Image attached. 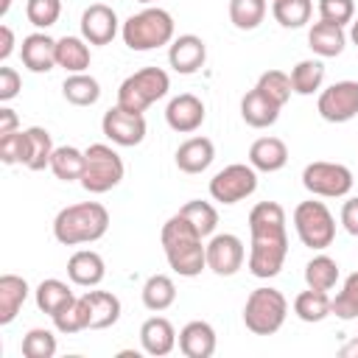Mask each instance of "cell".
<instances>
[{"label": "cell", "instance_id": "cell-28", "mask_svg": "<svg viewBox=\"0 0 358 358\" xmlns=\"http://www.w3.org/2000/svg\"><path fill=\"white\" fill-rule=\"evenodd\" d=\"M249 235H288L285 210L277 201H260L249 213Z\"/></svg>", "mask_w": 358, "mask_h": 358}, {"label": "cell", "instance_id": "cell-11", "mask_svg": "<svg viewBox=\"0 0 358 358\" xmlns=\"http://www.w3.org/2000/svg\"><path fill=\"white\" fill-rule=\"evenodd\" d=\"M316 112L327 123H347L358 115V81H336L319 92Z\"/></svg>", "mask_w": 358, "mask_h": 358}, {"label": "cell", "instance_id": "cell-13", "mask_svg": "<svg viewBox=\"0 0 358 358\" xmlns=\"http://www.w3.org/2000/svg\"><path fill=\"white\" fill-rule=\"evenodd\" d=\"M246 260L243 241L232 232H218L207 241V268L218 277H232Z\"/></svg>", "mask_w": 358, "mask_h": 358}, {"label": "cell", "instance_id": "cell-5", "mask_svg": "<svg viewBox=\"0 0 358 358\" xmlns=\"http://www.w3.org/2000/svg\"><path fill=\"white\" fill-rule=\"evenodd\" d=\"M171 90V76L162 67H143L126 76L117 87V106L129 112H145L151 103L165 98Z\"/></svg>", "mask_w": 358, "mask_h": 358}, {"label": "cell", "instance_id": "cell-1", "mask_svg": "<svg viewBox=\"0 0 358 358\" xmlns=\"http://www.w3.org/2000/svg\"><path fill=\"white\" fill-rule=\"evenodd\" d=\"M168 266L179 277H199L207 268V243L185 215H171L159 232Z\"/></svg>", "mask_w": 358, "mask_h": 358}, {"label": "cell", "instance_id": "cell-51", "mask_svg": "<svg viewBox=\"0 0 358 358\" xmlns=\"http://www.w3.org/2000/svg\"><path fill=\"white\" fill-rule=\"evenodd\" d=\"M341 355H358V338H355L352 344H347V347H341Z\"/></svg>", "mask_w": 358, "mask_h": 358}, {"label": "cell", "instance_id": "cell-10", "mask_svg": "<svg viewBox=\"0 0 358 358\" xmlns=\"http://www.w3.org/2000/svg\"><path fill=\"white\" fill-rule=\"evenodd\" d=\"M288 257V235H252L249 243V271L257 280H271L282 271Z\"/></svg>", "mask_w": 358, "mask_h": 358}, {"label": "cell", "instance_id": "cell-3", "mask_svg": "<svg viewBox=\"0 0 358 358\" xmlns=\"http://www.w3.org/2000/svg\"><path fill=\"white\" fill-rule=\"evenodd\" d=\"M173 31H176V25H173L171 11H165L159 6H145L143 11L131 14L120 25V36H123L126 48L137 50V53L171 45L173 42Z\"/></svg>", "mask_w": 358, "mask_h": 358}, {"label": "cell", "instance_id": "cell-14", "mask_svg": "<svg viewBox=\"0 0 358 358\" xmlns=\"http://www.w3.org/2000/svg\"><path fill=\"white\" fill-rule=\"evenodd\" d=\"M120 31V22H117V14L112 6L106 3H92L84 8L81 14V36L90 42V45H109Z\"/></svg>", "mask_w": 358, "mask_h": 358}, {"label": "cell", "instance_id": "cell-4", "mask_svg": "<svg viewBox=\"0 0 358 358\" xmlns=\"http://www.w3.org/2000/svg\"><path fill=\"white\" fill-rule=\"evenodd\" d=\"M288 316V299L282 296V291L271 288V285H260L246 296L243 305V324L249 333L255 336H274Z\"/></svg>", "mask_w": 358, "mask_h": 358}, {"label": "cell", "instance_id": "cell-43", "mask_svg": "<svg viewBox=\"0 0 358 358\" xmlns=\"http://www.w3.org/2000/svg\"><path fill=\"white\" fill-rule=\"evenodd\" d=\"M22 355L25 358H53L56 355V336L45 327H31L22 336Z\"/></svg>", "mask_w": 358, "mask_h": 358}, {"label": "cell", "instance_id": "cell-38", "mask_svg": "<svg viewBox=\"0 0 358 358\" xmlns=\"http://www.w3.org/2000/svg\"><path fill=\"white\" fill-rule=\"evenodd\" d=\"M271 14L282 28H302L313 14V0H271Z\"/></svg>", "mask_w": 358, "mask_h": 358}, {"label": "cell", "instance_id": "cell-8", "mask_svg": "<svg viewBox=\"0 0 358 358\" xmlns=\"http://www.w3.org/2000/svg\"><path fill=\"white\" fill-rule=\"evenodd\" d=\"M302 185L319 199H341L352 190V171L341 162H308L302 171Z\"/></svg>", "mask_w": 358, "mask_h": 358}, {"label": "cell", "instance_id": "cell-20", "mask_svg": "<svg viewBox=\"0 0 358 358\" xmlns=\"http://www.w3.org/2000/svg\"><path fill=\"white\" fill-rule=\"evenodd\" d=\"M20 56L31 73H50L56 67V39H50L42 31L28 34L20 45Z\"/></svg>", "mask_w": 358, "mask_h": 358}, {"label": "cell", "instance_id": "cell-34", "mask_svg": "<svg viewBox=\"0 0 358 358\" xmlns=\"http://www.w3.org/2000/svg\"><path fill=\"white\" fill-rule=\"evenodd\" d=\"M84 162H87V154L81 148H76V145H59L53 151V157H50V171L62 182H76L84 173Z\"/></svg>", "mask_w": 358, "mask_h": 358}, {"label": "cell", "instance_id": "cell-36", "mask_svg": "<svg viewBox=\"0 0 358 358\" xmlns=\"http://www.w3.org/2000/svg\"><path fill=\"white\" fill-rule=\"evenodd\" d=\"M338 282V263L330 255H316L305 263V285L316 291H333Z\"/></svg>", "mask_w": 358, "mask_h": 358}, {"label": "cell", "instance_id": "cell-42", "mask_svg": "<svg viewBox=\"0 0 358 358\" xmlns=\"http://www.w3.org/2000/svg\"><path fill=\"white\" fill-rule=\"evenodd\" d=\"M255 87H257L263 95H268L274 103H280V106H285L288 98H291V92H294V87H291V76L282 73V70H266V73L257 78Z\"/></svg>", "mask_w": 358, "mask_h": 358}, {"label": "cell", "instance_id": "cell-23", "mask_svg": "<svg viewBox=\"0 0 358 358\" xmlns=\"http://www.w3.org/2000/svg\"><path fill=\"white\" fill-rule=\"evenodd\" d=\"M288 162V145L280 137H257L249 145V165L263 173L282 171Z\"/></svg>", "mask_w": 358, "mask_h": 358}, {"label": "cell", "instance_id": "cell-15", "mask_svg": "<svg viewBox=\"0 0 358 358\" xmlns=\"http://www.w3.org/2000/svg\"><path fill=\"white\" fill-rule=\"evenodd\" d=\"M207 112H204V101L193 92H182L176 98L168 101V109H165V120L173 131L179 134H193L196 129H201Z\"/></svg>", "mask_w": 358, "mask_h": 358}, {"label": "cell", "instance_id": "cell-52", "mask_svg": "<svg viewBox=\"0 0 358 358\" xmlns=\"http://www.w3.org/2000/svg\"><path fill=\"white\" fill-rule=\"evenodd\" d=\"M350 39H352V45L358 48V20L350 22Z\"/></svg>", "mask_w": 358, "mask_h": 358}, {"label": "cell", "instance_id": "cell-30", "mask_svg": "<svg viewBox=\"0 0 358 358\" xmlns=\"http://www.w3.org/2000/svg\"><path fill=\"white\" fill-rule=\"evenodd\" d=\"M62 95L73 106H92L101 98V84L90 73H67L62 84Z\"/></svg>", "mask_w": 358, "mask_h": 358}, {"label": "cell", "instance_id": "cell-50", "mask_svg": "<svg viewBox=\"0 0 358 358\" xmlns=\"http://www.w3.org/2000/svg\"><path fill=\"white\" fill-rule=\"evenodd\" d=\"M14 53V31L8 25H0V62H6Z\"/></svg>", "mask_w": 358, "mask_h": 358}, {"label": "cell", "instance_id": "cell-26", "mask_svg": "<svg viewBox=\"0 0 358 358\" xmlns=\"http://www.w3.org/2000/svg\"><path fill=\"white\" fill-rule=\"evenodd\" d=\"M53 140L48 134V129L42 126H31L25 129V151H22V165L28 171H45L50 168V157H53Z\"/></svg>", "mask_w": 358, "mask_h": 358}, {"label": "cell", "instance_id": "cell-18", "mask_svg": "<svg viewBox=\"0 0 358 358\" xmlns=\"http://www.w3.org/2000/svg\"><path fill=\"white\" fill-rule=\"evenodd\" d=\"M67 277L73 285H81V288H95L101 285V280L106 277V263L98 252L92 249H78L70 255L67 260Z\"/></svg>", "mask_w": 358, "mask_h": 358}, {"label": "cell", "instance_id": "cell-46", "mask_svg": "<svg viewBox=\"0 0 358 358\" xmlns=\"http://www.w3.org/2000/svg\"><path fill=\"white\" fill-rule=\"evenodd\" d=\"M22 151H25V129L3 134L0 137V159L3 165H22Z\"/></svg>", "mask_w": 358, "mask_h": 358}, {"label": "cell", "instance_id": "cell-54", "mask_svg": "<svg viewBox=\"0 0 358 358\" xmlns=\"http://www.w3.org/2000/svg\"><path fill=\"white\" fill-rule=\"evenodd\" d=\"M137 3H143V6H151V3H154V0H137Z\"/></svg>", "mask_w": 358, "mask_h": 358}, {"label": "cell", "instance_id": "cell-48", "mask_svg": "<svg viewBox=\"0 0 358 358\" xmlns=\"http://www.w3.org/2000/svg\"><path fill=\"white\" fill-rule=\"evenodd\" d=\"M341 227L352 238H358V196H352V199H347L341 204Z\"/></svg>", "mask_w": 358, "mask_h": 358}, {"label": "cell", "instance_id": "cell-32", "mask_svg": "<svg viewBox=\"0 0 358 358\" xmlns=\"http://www.w3.org/2000/svg\"><path fill=\"white\" fill-rule=\"evenodd\" d=\"M330 302H333V296H330L327 291L305 288V291H299V294L294 296V313H296L302 322H308V324L324 322V319L330 316Z\"/></svg>", "mask_w": 358, "mask_h": 358}, {"label": "cell", "instance_id": "cell-6", "mask_svg": "<svg viewBox=\"0 0 358 358\" xmlns=\"http://www.w3.org/2000/svg\"><path fill=\"white\" fill-rule=\"evenodd\" d=\"M87 162H84V173H81V187L87 193H106L112 187H117L123 182V159L120 154L106 145V143H92L90 148H84Z\"/></svg>", "mask_w": 358, "mask_h": 358}, {"label": "cell", "instance_id": "cell-7", "mask_svg": "<svg viewBox=\"0 0 358 358\" xmlns=\"http://www.w3.org/2000/svg\"><path fill=\"white\" fill-rule=\"evenodd\" d=\"M294 229H296V238L302 241V246L316 249V252L327 249L336 241V218L327 210V204L316 201V199L299 201L294 207Z\"/></svg>", "mask_w": 358, "mask_h": 358}, {"label": "cell", "instance_id": "cell-37", "mask_svg": "<svg viewBox=\"0 0 358 358\" xmlns=\"http://www.w3.org/2000/svg\"><path fill=\"white\" fill-rule=\"evenodd\" d=\"M324 81V62L322 59H302L291 70V87L296 95H313L322 90Z\"/></svg>", "mask_w": 358, "mask_h": 358}, {"label": "cell", "instance_id": "cell-44", "mask_svg": "<svg viewBox=\"0 0 358 358\" xmlns=\"http://www.w3.org/2000/svg\"><path fill=\"white\" fill-rule=\"evenodd\" d=\"M25 17H28V22L34 28L45 31V28H50V25L59 22V17H62V0H28L25 3Z\"/></svg>", "mask_w": 358, "mask_h": 358}, {"label": "cell", "instance_id": "cell-49", "mask_svg": "<svg viewBox=\"0 0 358 358\" xmlns=\"http://www.w3.org/2000/svg\"><path fill=\"white\" fill-rule=\"evenodd\" d=\"M11 131H20V117L11 106H0V137Z\"/></svg>", "mask_w": 358, "mask_h": 358}, {"label": "cell", "instance_id": "cell-45", "mask_svg": "<svg viewBox=\"0 0 358 358\" xmlns=\"http://www.w3.org/2000/svg\"><path fill=\"white\" fill-rule=\"evenodd\" d=\"M355 17V3L352 0H319V20L333 22V25H347Z\"/></svg>", "mask_w": 358, "mask_h": 358}, {"label": "cell", "instance_id": "cell-2", "mask_svg": "<svg viewBox=\"0 0 358 358\" xmlns=\"http://www.w3.org/2000/svg\"><path fill=\"white\" fill-rule=\"evenodd\" d=\"M109 229V210L98 201H78L53 218V238L62 246H81V243H95L106 235Z\"/></svg>", "mask_w": 358, "mask_h": 358}, {"label": "cell", "instance_id": "cell-25", "mask_svg": "<svg viewBox=\"0 0 358 358\" xmlns=\"http://www.w3.org/2000/svg\"><path fill=\"white\" fill-rule=\"evenodd\" d=\"M92 62L90 42L84 36H62L56 39V67L67 73H87Z\"/></svg>", "mask_w": 358, "mask_h": 358}, {"label": "cell", "instance_id": "cell-19", "mask_svg": "<svg viewBox=\"0 0 358 358\" xmlns=\"http://www.w3.org/2000/svg\"><path fill=\"white\" fill-rule=\"evenodd\" d=\"M215 330L210 322L193 319L179 330V352L185 358H210L215 352Z\"/></svg>", "mask_w": 358, "mask_h": 358}, {"label": "cell", "instance_id": "cell-55", "mask_svg": "<svg viewBox=\"0 0 358 358\" xmlns=\"http://www.w3.org/2000/svg\"><path fill=\"white\" fill-rule=\"evenodd\" d=\"M355 338H358V336H355Z\"/></svg>", "mask_w": 358, "mask_h": 358}, {"label": "cell", "instance_id": "cell-31", "mask_svg": "<svg viewBox=\"0 0 358 358\" xmlns=\"http://www.w3.org/2000/svg\"><path fill=\"white\" fill-rule=\"evenodd\" d=\"M53 327L64 336H73V333H81V330H90V302H87V294L70 299L62 310H56L53 316Z\"/></svg>", "mask_w": 358, "mask_h": 358}, {"label": "cell", "instance_id": "cell-47", "mask_svg": "<svg viewBox=\"0 0 358 358\" xmlns=\"http://www.w3.org/2000/svg\"><path fill=\"white\" fill-rule=\"evenodd\" d=\"M22 90V78L14 67H0V103H8Z\"/></svg>", "mask_w": 358, "mask_h": 358}, {"label": "cell", "instance_id": "cell-33", "mask_svg": "<svg viewBox=\"0 0 358 358\" xmlns=\"http://www.w3.org/2000/svg\"><path fill=\"white\" fill-rule=\"evenodd\" d=\"M34 299H36V308H39L42 313L53 316V313L62 310L70 299H76V294L70 291L67 282H62V280H56V277H48V280H42V282L36 285Z\"/></svg>", "mask_w": 358, "mask_h": 358}, {"label": "cell", "instance_id": "cell-39", "mask_svg": "<svg viewBox=\"0 0 358 358\" xmlns=\"http://www.w3.org/2000/svg\"><path fill=\"white\" fill-rule=\"evenodd\" d=\"M179 215H185L196 227V232L201 238H210L215 232V227H218V210L210 201H201V199H190L187 204H182Z\"/></svg>", "mask_w": 358, "mask_h": 358}, {"label": "cell", "instance_id": "cell-24", "mask_svg": "<svg viewBox=\"0 0 358 358\" xmlns=\"http://www.w3.org/2000/svg\"><path fill=\"white\" fill-rule=\"evenodd\" d=\"M308 45H310V50H313L319 59H333V56H338V53L344 50L347 34H344L341 25H333V22L319 20V22H313L310 31H308Z\"/></svg>", "mask_w": 358, "mask_h": 358}, {"label": "cell", "instance_id": "cell-53", "mask_svg": "<svg viewBox=\"0 0 358 358\" xmlns=\"http://www.w3.org/2000/svg\"><path fill=\"white\" fill-rule=\"evenodd\" d=\"M8 8H11V0H3V3H0V17H6Z\"/></svg>", "mask_w": 358, "mask_h": 358}, {"label": "cell", "instance_id": "cell-40", "mask_svg": "<svg viewBox=\"0 0 358 358\" xmlns=\"http://www.w3.org/2000/svg\"><path fill=\"white\" fill-rule=\"evenodd\" d=\"M266 0H229V22L238 31H255L266 17Z\"/></svg>", "mask_w": 358, "mask_h": 358}, {"label": "cell", "instance_id": "cell-41", "mask_svg": "<svg viewBox=\"0 0 358 358\" xmlns=\"http://www.w3.org/2000/svg\"><path fill=\"white\" fill-rule=\"evenodd\" d=\"M330 313H336V316L344 319V322L358 319V271H352V274L344 280L341 291H338V294L333 296V302H330Z\"/></svg>", "mask_w": 358, "mask_h": 358}, {"label": "cell", "instance_id": "cell-12", "mask_svg": "<svg viewBox=\"0 0 358 358\" xmlns=\"http://www.w3.org/2000/svg\"><path fill=\"white\" fill-rule=\"evenodd\" d=\"M101 129H103V137L112 140L115 145H123V148H131V145H140L145 140V117L143 112H129L123 106H112L103 112V120H101Z\"/></svg>", "mask_w": 358, "mask_h": 358}, {"label": "cell", "instance_id": "cell-16", "mask_svg": "<svg viewBox=\"0 0 358 358\" xmlns=\"http://www.w3.org/2000/svg\"><path fill=\"white\" fill-rule=\"evenodd\" d=\"M204 62H207V45L196 34H182L168 48V64L182 76H190V73L201 70Z\"/></svg>", "mask_w": 358, "mask_h": 358}, {"label": "cell", "instance_id": "cell-27", "mask_svg": "<svg viewBox=\"0 0 358 358\" xmlns=\"http://www.w3.org/2000/svg\"><path fill=\"white\" fill-rule=\"evenodd\" d=\"M31 288L20 274H3L0 277V324H11L25 305Z\"/></svg>", "mask_w": 358, "mask_h": 358}, {"label": "cell", "instance_id": "cell-35", "mask_svg": "<svg viewBox=\"0 0 358 358\" xmlns=\"http://www.w3.org/2000/svg\"><path fill=\"white\" fill-rule=\"evenodd\" d=\"M176 302V285L168 274H151L143 285V305L154 313L168 310Z\"/></svg>", "mask_w": 358, "mask_h": 358}, {"label": "cell", "instance_id": "cell-21", "mask_svg": "<svg viewBox=\"0 0 358 358\" xmlns=\"http://www.w3.org/2000/svg\"><path fill=\"white\" fill-rule=\"evenodd\" d=\"M173 159H176V168L182 171V173H201V171H207L210 165H213V159H215V145H213V140L210 137H187L179 148H176V154H173Z\"/></svg>", "mask_w": 358, "mask_h": 358}, {"label": "cell", "instance_id": "cell-17", "mask_svg": "<svg viewBox=\"0 0 358 358\" xmlns=\"http://www.w3.org/2000/svg\"><path fill=\"white\" fill-rule=\"evenodd\" d=\"M140 344H143V352L145 355L162 358V355H171L173 352V347L179 344V338H176L173 324L165 316H151L140 327Z\"/></svg>", "mask_w": 358, "mask_h": 358}, {"label": "cell", "instance_id": "cell-29", "mask_svg": "<svg viewBox=\"0 0 358 358\" xmlns=\"http://www.w3.org/2000/svg\"><path fill=\"white\" fill-rule=\"evenodd\" d=\"M90 302V330H106L120 319V299L112 291H84Z\"/></svg>", "mask_w": 358, "mask_h": 358}, {"label": "cell", "instance_id": "cell-9", "mask_svg": "<svg viewBox=\"0 0 358 358\" xmlns=\"http://www.w3.org/2000/svg\"><path fill=\"white\" fill-rule=\"evenodd\" d=\"M257 190V171L246 162H232L210 179V199L218 204H238Z\"/></svg>", "mask_w": 358, "mask_h": 358}, {"label": "cell", "instance_id": "cell-22", "mask_svg": "<svg viewBox=\"0 0 358 358\" xmlns=\"http://www.w3.org/2000/svg\"><path fill=\"white\" fill-rule=\"evenodd\" d=\"M280 109H282V106L274 103L268 95H263L257 87L249 90V92L241 98V117H243V123L252 126V129H268V126H274L277 117H280Z\"/></svg>", "mask_w": 358, "mask_h": 358}]
</instances>
